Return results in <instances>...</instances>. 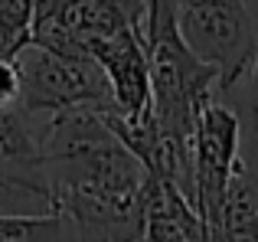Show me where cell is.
<instances>
[{
  "instance_id": "3957f363",
  "label": "cell",
  "mask_w": 258,
  "mask_h": 242,
  "mask_svg": "<svg viewBox=\"0 0 258 242\" xmlns=\"http://www.w3.org/2000/svg\"><path fill=\"white\" fill-rule=\"evenodd\" d=\"M20 72V108L39 118H56L62 111L88 108L98 115H118L114 95L105 72L95 59L62 56V52L43 49L26 43L17 52Z\"/></svg>"
},
{
  "instance_id": "ba28073f",
  "label": "cell",
  "mask_w": 258,
  "mask_h": 242,
  "mask_svg": "<svg viewBox=\"0 0 258 242\" xmlns=\"http://www.w3.org/2000/svg\"><path fill=\"white\" fill-rule=\"evenodd\" d=\"M0 242H79L66 216H0Z\"/></svg>"
},
{
  "instance_id": "30bf717a",
  "label": "cell",
  "mask_w": 258,
  "mask_h": 242,
  "mask_svg": "<svg viewBox=\"0 0 258 242\" xmlns=\"http://www.w3.org/2000/svg\"><path fill=\"white\" fill-rule=\"evenodd\" d=\"M33 10H36V0H0V20L26 36L33 26Z\"/></svg>"
},
{
  "instance_id": "4fadbf2b",
  "label": "cell",
  "mask_w": 258,
  "mask_h": 242,
  "mask_svg": "<svg viewBox=\"0 0 258 242\" xmlns=\"http://www.w3.org/2000/svg\"><path fill=\"white\" fill-rule=\"evenodd\" d=\"M144 4H147V0H144Z\"/></svg>"
},
{
  "instance_id": "8992f818",
  "label": "cell",
  "mask_w": 258,
  "mask_h": 242,
  "mask_svg": "<svg viewBox=\"0 0 258 242\" xmlns=\"http://www.w3.org/2000/svg\"><path fill=\"white\" fill-rule=\"evenodd\" d=\"M242 144V121L226 98H213L196 118L193 134V160H196V210L206 223V232L219 226L222 200L239 160Z\"/></svg>"
},
{
  "instance_id": "6da1fadb",
  "label": "cell",
  "mask_w": 258,
  "mask_h": 242,
  "mask_svg": "<svg viewBox=\"0 0 258 242\" xmlns=\"http://www.w3.org/2000/svg\"><path fill=\"white\" fill-rule=\"evenodd\" d=\"M43 164L56 213L72 223L79 242H144L151 173L105 115L76 108L49 118Z\"/></svg>"
},
{
  "instance_id": "52a82bcc",
  "label": "cell",
  "mask_w": 258,
  "mask_h": 242,
  "mask_svg": "<svg viewBox=\"0 0 258 242\" xmlns=\"http://www.w3.org/2000/svg\"><path fill=\"white\" fill-rule=\"evenodd\" d=\"M92 59L101 66L114 95L118 118L124 121H147L151 118V69H147V49L141 30L127 26L118 36L95 46Z\"/></svg>"
},
{
  "instance_id": "7a4b0ae2",
  "label": "cell",
  "mask_w": 258,
  "mask_h": 242,
  "mask_svg": "<svg viewBox=\"0 0 258 242\" xmlns=\"http://www.w3.org/2000/svg\"><path fill=\"white\" fill-rule=\"evenodd\" d=\"M144 49L151 69V111L160 134L193 144L196 118L206 102L219 95V72L183 43L173 0H147Z\"/></svg>"
},
{
  "instance_id": "8fae6325",
  "label": "cell",
  "mask_w": 258,
  "mask_h": 242,
  "mask_svg": "<svg viewBox=\"0 0 258 242\" xmlns=\"http://www.w3.org/2000/svg\"><path fill=\"white\" fill-rule=\"evenodd\" d=\"M20 102V72L13 59H0V108Z\"/></svg>"
},
{
  "instance_id": "5b68a950",
  "label": "cell",
  "mask_w": 258,
  "mask_h": 242,
  "mask_svg": "<svg viewBox=\"0 0 258 242\" xmlns=\"http://www.w3.org/2000/svg\"><path fill=\"white\" fill-rule=\"evenodd\" d=\"M147 7L138 0H36L30 43L92 59L95 46L134 26L144 36Z\"/></svg>"
},
{
  "instance_id": "9c48e42d",
  "label": "cell",
  "mask_w": 258,
  "mask_h": 242,
  "mask_svg": "<svg viewBox=\"0 0 258 242\" xmlns=\"http://www.w3.org/2000/svg\"><path fill=\"white\" fill-rule=\"evenodd\" d=\"M242 121V144H239V160L248 170H258V56L252 66V82H248L245 102L235 111Z\"/></svg>"
},
{
  "instance_id": "277c9868",
  "label": "cell",
  "mask_w": 258,
  "mask_h": 242,
  "mask_svg": "<svg viewBox=\"0 0 258 242\" xmlns=\"http://www.w3.org/2000/svg\"><path fill=\"white\" fill-rule=\"evenodd\" d=\"M176 26L196 59L219 72V98L252 72L258 56V17L245 0H173Z\"/></svg>"
},
{
  "instance_id": "7c38bea8",
  "label": "cell",
  "mask_w": 258,
  "mask_h": 242,
  "mask_svg": "<svg viewBox=\"0 0 258 242\" xmlns=\"http://www.w3.org/2000/svg\"><path fill=\"white\" fill-rule=\"evenodd\" d=\"M26 43H30L26 33L13 30V26H7L4 20H0V59H17V52L23 49Z\"/></svg>"
}]
</instances>
